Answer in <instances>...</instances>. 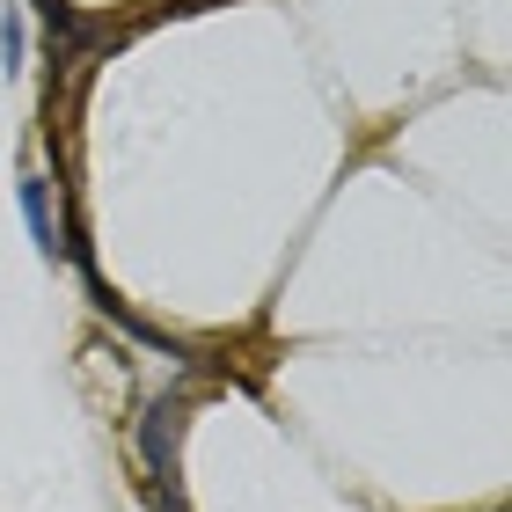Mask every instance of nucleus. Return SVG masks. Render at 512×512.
I'll list each match as a JSON object with an SVG mask.
<instances>
[{"label":"nucleus","mask_w":512,"mask_h":512,"mask_svg":"<svg viewBox=\"0 0 512 512\" xmlns=\"http://www.w3.org/2000/svg\"><path fill=\"white\" fill-rule=\"evenodd\" d=\"M183 417H191V395H161V403L147 410V425H139V454H147V469L176 491V432Z\"/></svg>","instance_id":"nucleus-1"},{"label":"nucleus","mask_w":512,"mask_h":512,"mask_svg":"<svg viewBox=\"0 0 512 512\" xmlns=\"http://www.w3.org/2000/svg\"><path fill=\"white\" fill-rule=\"evenodd\" d=\"M15 198H22V220H30V242H37V256H59L66 242H59L52 198H44V176H22V183H15Z\"/></svg>","instance_id":"nucleus-2"},{"label":"nucleus","mask_w":512,"mask_h":512,"mask_svg":"<svg viewBox=\"0 0 512 512\" xmlns=\"http://www.w3.org/2000/svg\"><path fill=\"white\" fill-rule=\"evenodd\" d=\"M0 52H8V74L22 66V22L15 15H0Z\"/></svg>","instance_id":"nucleus-3"}]
</instances>
